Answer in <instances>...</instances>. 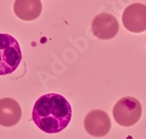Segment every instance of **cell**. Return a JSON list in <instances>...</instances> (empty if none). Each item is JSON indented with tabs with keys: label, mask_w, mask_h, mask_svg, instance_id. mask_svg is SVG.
I'll return each instance as SVG.
<instances>
[{
	"label": "cell",
	"mask_w": 146,
	"mask_h": 139,
	"mask_svg": "<svg viewBox=\"0 0 146 139\" xmlns=\"http://www.w3.org/2000/svg\"><path fill=\"white\" fill-rule=\"evenodd\" d=\"M13 11L20 20L32 22L41 15L42 2L41 0H15Z\"/></svg>",
	"instance_id": "ba28073f"
},
{
	"label": "cell",
	"mask_w": 146,
	"mask_h": 139,
	"mask_svg": "<svg viewBox=\"0 0 146 139\" xmlns=\"http://www.w3.org/2000/svg\"><path fill=\"white\" fill-rule=\"evenodd\" d=\"M23 59L17 40L9 34L0 33V76L13 73Z\"/></svg>",
	"instance_id": "7a4b0ae2"
},
{
	"label": "cell",
	"mask_w": 146,
	"mask_h": 139,
	"mask_svg": "<svg viewBox=\"0 0 146 139\" xmlns=\"http://www.w3.org/2000/svg\"><path fill=\"white\" fill-rule=\"evenodd\" d=\"M84 127L88 134L93 137L106 136L111 129L110 116L101 110H93L87 114Z\"/></svg>",
	"instance_id": "5b68a950"
},
{
	"label": "cell",
	"mask_w": 146,
	"mask_h": 139,
	"mask_svg": "<svg viewBox=\"0 0 146 139\" xmlns=\"http://www.w3.org/2000/svg\"><path fill=\"white\" fill-rule=\"evenodd\" d=\"M72 105L58 93H47L35 102L32 119L41 131L47 134L59 133L71 123Z\"/></svg>",
	"instance_id": "6da1fadb"
},
{
	"label": "cell",
	"mask_w": 146,
	"mask_h": 139,
	"mask_svg": "<svg viewBox=\"0 0 146 139\" xmlns=\"http://www.w3.org/2000/svg\"><path fill=\"white\" fill-rule=\"evenodd\" d=\"M22 119V107L11 97L0 99V126L13 127Z\"/></svg>",
	"instance_id": "52a82bcc"
},
{
	"label": "cell",
	"mask_w": 146,
	"mask_h": 139,
	"mask_svg": "<svg viewBox=\"0 0 146 139\" xmlns=\"http://www.w3.org/2000/svg\"><path fill=\"white\" fill-rule=\"evenodd\" d=\"M115 121L122 127H132L141 119L142 104L137 98L126 96L117 101L112 110Z\"/></svg>",
	"instance_id": "3957f363"
},
{
	"label": "cell",
	"mask_w": 146,
	"mask_h": 139,
	"mask_svg": "<svg viewBox=\"0 0 146 139\" xmlns=\"http://www.w3.org/2000/svg\"><path fill=\"white\" fill-rule=\"evenodd\" d=\"M124 27L132 33H142L146 31V5L133 3L125 8L122 15Z\"/></svg>",
	"instance_id": "277c9868"
},
{
	"label": "cell",
	"mask_w": 146,
	"mask_h": 139,
	"mask_svg": "<svg viewBox=\"0 0 146 139\" xmlns=\"http://www.w3.org/2000/svg\"><path fill=\"white\" fill-rule=\"evenodd\" d=\"M92 33L100 40H110L119 33V22L117 17L108 12L96 15L91 25Z\"/></svg>",
	"instance_id": "8992f818"
}]
</instances>
